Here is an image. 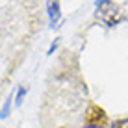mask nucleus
Masks as SVG:
<instances>
[{
  "mask_svg": "<svg viewBox=\"0 0 128 128\" xmlns=\"http://www.w3.org/2000/svg\"><path fill=\"white\" fill-rule=\"evenodd\" d=\"M113 128H128V119H122V121H117Z\"/></svg>",
  "mask_w": 128,
  "mask_h": 128,
  "instance_id": "nucleus-2",
  "label": "nucleus"
},
{
  "mask_svg": "<svg viewBox=\"0 0 128 128\" xmlns=\"http://www.w3.org/2000/svg\"><path fill=\"white\" fill-rule=\"evenodd\" d=\"M84 128H104V124H91V122H87V126Z\"/></svg>",
  "mask_w": 128,
  "mask_h": 128,
  "instance_id": "nucleus-3",
  "label": "nucleus"
},
{
  "mask_svg": "<svg viewBox=\"0 0 128 128\" xmlns=\"http://www.w3.org/2000/svg\"><path fill=\"white\" fill-rule=\"evenodd\" d=\"M48 10H50V22L56 24L60 20V4L58 2H50L48 4Z\"/></svg>",
  "mask_w": 128,
  "mask_h": 128,
  "instance_id": "nucleus-1",
  "label": "nucleus"
}]
</instances>
